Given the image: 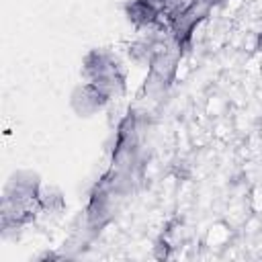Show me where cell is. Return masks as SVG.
<instances>
[{"label":"cell","mask_w":262,"mask_h":262,"mask_svg":"<svg viewBox=\"0 0 262 262\" xmlns=\"http://www.w3.org/2000/svg\"><path fill=\"white\" fill-rule=\"evenodd\" d=\"M108 98H111V94H106L102 88H98V86L92 84V82H86V84H82V86L74 92L72 104H74L76 113L88 117V115L100 111V108L108 102Z\"/></svg>","instance_id":"6da1fadb"},{"label":"cell","mask_w":262,"mask_h":262,"mask_svg":"<svg viewBox=\"0 0 262 262\" xmlns=\"http://www.w3.org/2000/svg\"><path fill=\"white\" fill-rule=\"evenodd\" d=\"M260 135H262V125H260Z\"/></svg>","instance_id":"3957f363"},{"label":"cell","mask_w":262,"mask_h":262,"mask_svg":"<svg viewBox=\"0 0 262 262\" xmlns=\"http://www.w3.org/2000/svg\"><path fill=\"white\" fill-rule=\"evenodd\" d=\"M231 237V227L227 223H215L207 231V246L209 248H223L229 244Z\"/></svg>","instance_id":"7a4b0ae2"}]
</instances>
